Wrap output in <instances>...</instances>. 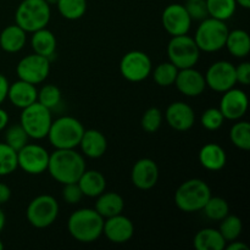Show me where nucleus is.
Returning <instances> with one entry per match:
<instances>
[{"label":"nucleus","mask_w":250,"mask_h":250,"mask_svg":"<svg viewBox=\"0 0 250 250\" xmlns=\"http://www.w3.org/2000/svg\"><path fill=\"white\" fill-rule=\"evenodd\" d=\"M46 171L61 185L75 183L85 171L84 158L75 149H55L49 156Z\"/></svg>","instance_id":"nucleus-1"},{"label":"nucleus","mask_w":250,"mask_h":250,"mask_svg":"<svg viewBox=\"0 0 250 250\" xmlns=\"http://www.w3.org/2000/svg\"><path fill=\"white\" fill-rule=\"evenodd\" d=\"M104 220L95 209L83 208L68 217L67 229L71 237L80 243H93L103 234Z\"/></svg>","instance_id":"nucleus-2"},{"label":"nucleus","mask_w":250,"mask_h":250,"mask_svg":"<svg viewBox=\"0 0 250 250\" xmlns=\"http://www.w3.org/2000/svg\"><path fill=\"white\" fill-rule=\"evenodd\" d=\"M211 197V188L200 178L183 182L175 193L176 207L183 212L200 211Z\"/></svg>","instance_id":"nucleus-3"},{"label":"nucleus","mask_w":250,"mask_h":250,"mask_svg":"<svg viewBox=\"0 0 250 250\" xmlns=\"http://www.w3.org/2000/svg\"><path fill=\"white\" fill-rule=\"evenodd\" d=\"M50 17V5L45 0H22L15 12L16 24L27 33L48 26Z\"/></svg>","instance_id":"nucleus-4"},{"label":"nucleus","mask_w":250,"mask_h":250,"mask_svg":"<svg viewBox=\"0 0 250 250\" xmlns=\"http://www.w3.org/2000/svg\"><path fill=\"white\" fill-rule=\"evenodd\" d=\"M84 127L72 116H62L51 122L48 136L55 149H76L80 146Z\"/></svg>","instance_id":"nucleus-5"},{"label":"nucleus","mask_w":250,"mask_h":250,"mask_svg":"<svg viewBox=\"0 0 250 250\" xmlns=\"http://www.w3.org/2000/svg\"><path fill=\"white\" fill-rule=\"evenodd\" d=\"M229 32L226 21L209 16L200 22L193 39L200 51L215 53L225 48Z\"/></svg>","instance_id":"nucleus-6"},{"label":"nucleus","mask_w":250,"mask_h":250,"mask_svg":"<svg viewBox=\"0 0 250 250\" xmlns=\"http://www.w3.org/2000/svg\"><path fill=\"white\" fill-rule=\"evenodd\" d=\"M51 122H53L51 110L38 102L22 109L20 116V125L23 127L29 138L36 141L46 138Z\"/></svg>","instance_id":"nucleus-7"},{"label":"nucleus","mask_w":250,"mask_h":250,"mask_svg":"<svg viewBox=\"0 0 250 250\" xmlns=\"http://www.w3.org/2000/svg\"><path fill=\"white\" fill-rule=\"evenodd\" d=\"M168 61L178 70L194 67L200 58V50L197 43L188 34L175 36L167 44Z\"/></svg>","instance_id":"nucleus-8"},{"label":"nucleus","mask_w":250,"mask_h":250,"mask_svg":"<svg viewBox=\"0 0 250 250\" xmlns=\"http://www.w3.org/2000/svg\"><path fill=\"white\" fill-rule=\"evenodd\" d=\"M60 211L58 200L49 194H42L31 200L27 207L26 216L36 229H46L56 221Z\"/></svg>","instance_id":"nucleus-9"},{"label":"nucleus","mask_w":250,"mask_h":250,"mask_svg":"<svg viewBox=\"0 0 250 250\" xmlns=\"http://www.w3.org/2000/svg\"><path fill=\"white\" fill-rule=\"evenodd\" d=\"M153 65L149 55L144 51L132 50L125 54L120 62V72L129 82H142L151 75Z\"/></svg>","instance_id":"nucleus-10"},{"label":"nucleus","mask_w":250,"mask_h":250,"mask_svg":"<svg viewBox=\"0 0 250 250\" xmlns=\"http://www.w3.org/2000/svg\"><path fill=\"white\" fill-rule=\"evenodd\" d=\"M19 80L32 84H39L48 78L50 73V59L38 54H29L19 61L16 66Z\"/></svg>","instance_id":"nucleus-11"},{"label":"nucleus","mask_w":250,"mask_h":250,"mask_svg":"<svg viewBox=\"0 0 250 250\" xmlns=\"http://www.w3.org/2000/svg\"><path fill=\"white\" fill-rule=\"evenodd\" d=\"M49 156L50 154L44 146L27 143L17 151V164L28 175H41L48 168Z\"/></svg>","instance_id":"nucleus-12"},{"label":"nucleus","mask_w":250,"mask_h":250,"mask_svg":"<svg viewBox=\"0 0 250 250\" xmlns=\"http://www.w3.org/2000/svg\"><path fill=\"white\" fill-rule=\"evenodd\" d=\"M204 77L207 87L214 92L224 93L236 85V66L229 61H216L208 68Z\"/></svg>","instance_id":"nucleus-13"},{"label":"nucleus","mask_w":250,"mask_h":250,"mask_svg":"<svg viewBox=\"0 0 250 250\" xmlns=\"http://www.w3.org/2000/svg\"><path fill=\"white\" fill-rule=\"evenodd\" d=\"M161 22L170 36H182L188 34L190 26H192V19L188 15L186 6L182 4H170L164 9Z\"/></svg>","instance_id":"nucleus-14"},{"label":"nucleus","mask_w":250,"mask_h":250,"mask_svg":"<svg viewBox=\"0 0 250 250\" xmlns=\"http://www.w3.org/2000/svg\"><path fill=\"white\" fill-rule=\"evenodd\" d=\"M219 109L224 115L225 120H231V121L241 120L248 110V97L246 92L234 87L224 92V95L220 100Z\"/></svg>","instance_id":"nucleus-15"},{"label":"nucleus","mask_w":250,"mask_h":250,"mask_svg":"<svg viewBox=\"0 0 250 250\" xmlns=\"http://www.w3.org/2000/svg\"><path fill=\"white\" fill-rule=\"evenodd\" d=\"M103 234L111 243L124 244L131 241L134 234L133 222L125 215L119 214L104 220Z\"/></svg>","instance_id":"nucleus-16"},{"label":"nucleus","mask_w":250,"mask_h":250,"mask_svg":"<svg viewBox=\"0 0 250 250\" xmlns=\"http://www.w3.org/2000/svg\"><path fill=\"white\" fill-rule=\"evenodd\" d=\"M175 85L177 87L178 92L182 93L186 97L195 98L204 93L207 82L202 72L195 70L194 67H188L178 70Z\"/></svg>","instance_id":"nucleus-17"},{"label":"nucleus","mask_w":250,"mask_h":250,"mask_svg":"<svg viewBox=\"0 0 250 250\" xmlns=\"http://www.w3.org/2000/svg\"><path fill=\"white\" fill-rule=\"evenodd\" d=\"M131 180L138 189L148 190L155 187L159 180V167L155 161L149 158L139 159L132 167Z\"/></svg>","instance_id":"nucleus-18"},{"label":"nucleus","mask_w":250,"mask_h":250,"mask_svg":"<svg viewBox=\"0 0 250 250\" xmlns=\"http://www.w3.org/2000/svg\"><path fill=\"white\" fill-rule=\"evenodd\" d=\"M165 119L171 128L178 132H185L194 126L195 112L187 103L175 102L166 109Z\"/></svg>","instance_id":"nucleus-19"},{"label":"nucleus","mask_w":250,"mask_h":250,"mask_svg":"<svg viewBox=\"0 0 250 250\" xmlns=\"http://www.w3.org/2000/svg\"><path fill=\"white\" fill-rule=\"evenodd\" d=\"M37 97H38V89L36 88V85L26 82V81L19 80L9 85L7 99L14 106L19 107V109H24L36 103Z\"/></svg>","instance_id":"nucleus-20"},{"label":"nucleus","mask_w":250,"mask_h":250,"mask_svg":"<svg viewBox=\"0 0 250 250\" xmlns=\"http://www.w3.org/2000/svg\"><path fill=\"white\" fill-rule=\"evenodd\" d=\"M82 153L90 159H99L106 153L107 141L98 129H84L80 146Z\"/></svg>","instance_id":"nucleus-21"},{"label":"nucleus","mask_w":250,"mask_h":250,"mask_svg":"<svg viewBox=\"0 0 250 250\" xmlns=\"http://www.w3.org/2000/svg\"><path fill=\"white\" fill-rule=\"evenodd\" d=\"M199 163L209 171H220L227 163V155L225 149L216 143H208L200 149Z\"/></svg>","instance_id":"nucleus-22"},{"label":"nucleus","mask_w":250,"mask_h":250,"mask_svg":"<svg viewBox=\"0 0 250 250\" xmlns=\"http://www.w3.org/2000/svg\"><path fill=\"white\" fill-rule=\"evenodd\" d=\"M27 42V32L17 24L5 27L0 33V48L6 53H19Z\"/></svg>","instance_id":"nucleus-23"},{"label":"nucleus","mask_w":250,"mask_h":250,"mask_svg":"<svg viewBox=\"0 0 250 250\" xmlns=\"http://www.w3.org/2000/svg\"><path fill=\"white\" fill-rule=\"evenodd\" d=\"M77 183L84 197L97 198L106 189V180L104 175L97 170H85Z\"/></svg>","instance_id":"nucleus-24"},{"label":"nucleus","mask_w":250,"mask_h":250,"mask_svg":"<svg viewBox=\"0 0 250 250\" xmlns=\"http://www.w3.org/2000/svg\"><path fill=\"white\" fill-rule=\"evenodd\" d=\"M95 202V210L104 219L122 214L125 209V200L116 192H103L98 195Z\"/></svg>","instance_id":"nucleus-25"},{"label":"nucleus","mask_w":250,"mask_h":250,"mask_svg":"<svg viewBox=\"0 0 250 250\" xmlns=\"http://www.w3.org/2000/svg\"><path fill=\"white\" fill-rule=\"evenodd\" d=\"M31 46L36 54L50 59L55 54L56 38L53 32L44 27L32 33Z\"/></svg>","instance_id":"nucleus-26"},{"label":"nucleus","mask_w":250,"mask_h":250,"mask_svg":"<svg viewBox=\"0 0 250 250\" xmlns=\"http://www.w3.org/2000/svg\"><path fill=\"white\" fill-rule=\"evenodd\" d=\"M225 46L234 58H247L250 53V38L248 32H246L244 29L229 31Z\"/></svg>","instance_id":"nucleus-27"},{"label":"nucleus","mask_w":250,"mask_h":250,"mask_svg":"<svg viewBox=\"0 0 250 250\" xmlns=\"http://www.w3.org/2000/svg\"><path fill=\"white\" fill-rule=\"evenodd\" d=\"M227 242L215 229H203L195 234L194 248L197 250H224Z\"/></svg>","instance_id":"nucleus-28"},{"label":"nucleus","mask_w":250,"mask_h":250,"mask_svg":"<svg viewBox=\"0 0 250 250\" xmlns=\"http://www.w3.org/2000/svg\"><path fill=\"white\" fill-rule=\"evenodd\" d=\"M210 17L227 21L234 15L237 9L236 0H205Z\"/></svg>","instance_id":"nucleus-29"},{"label":"nucleus","mask_w":250,"mask_h":250,"mask_svg":"<svg viewBox=\"0 0 250 250\" xmlns=\"http://www.w3.org/2000/svg\"><path fill=\"white\" fill-rule=\"evenodd\" d=\"M56 6L63 19L76 21L84 16L87 11V0H58Z\"/></svg>","instance_id":"nucleus-30"},{"label":"nucleus","mask_w":250,"mask_h":250,"mask_svg":"<svg viewBox=\"0 0 250 250\" xmlns=\"http://www.w3.org/2000/svg\"><path fill=\"white\" fill-rule=\"evenodd\" d=\"M205 216L212 221H221L225 216L229 214V205L226 199L221 197H210L207 204L203 208Z\"/></svg>","instance_id":"nucleus-31"},{"label":"nucleus","mask_w":250,"mask_h":250,"mask_svg":"<svg viewBox=\"0 0 250 250\" xmlns=\"http://www.w3.org/2000/svg\"><path fill=\"white\" fill-rule=\"evenodd\" d=\"M178 68L170 61L161 62L154 68L153 78L155 83L160 87H170L175 84L176 77H177Z\"/></svg>","instance_id":"nucleus-32"},{"label":"nucleus","mask_w":250,"mask_h":250,"mask_svg":"<svg viewBox=\"0 0 250 250\" xmlns=\"http://www.w3.org/2000/svg\"><path fill=\"white\" fill-rule=\"evenodd\" d=\"M229 138L241 150H249L250 149V124L248 121H238L232 126L229 131Z\"/></svg>","instance_id":"nucleus-33"},{"label":"nucleus","mask_w":250,"mask_h":250,"mask_svg":"<svg viewBox=\"0 0 250 250\" xmlns=\"http://www.w3.org/2000/svg\"><path fill=\"white\" fill-rule=\"evenodd\" d=\"M243 229V224L242 220L236 215H227L221 220L220 224L219 232L226 242H232L238 239V237L242 234Z\"/></svg>","instance_id":"nucleus-34"},{"label":"nucleus","mask_w":250,"mask_h":250,"mask_svg":"<svg viewBox=\"0 0 250 250\" xmlns=\"http://www.w3.org/2000/svg\"><path fill=\"white\" fill-rule=\"evenodd\" d=\"M17 167V151L6 143H0V176L11 175Z\"/></svg>","instance_id":"nucleus-35"},{"label":"nucleus","mask_w":250,"mask_h":250,"mask_svg":"<svg viewBox=\"0 0 250 250\" xmlns=\"http://www.w3.org/2000/svg\"><path fill=\"white\" fill-rule=\"evenodd\" d=\"M29 141L28 134L23 129L21 125H12L6 129L5 133V143L11 146L14 150L19 151L20 149L23 148Z\"/></svg>","instance_id":"nucleus-36"},{"label":"nucleus","mask_w":250,"mask_h":250,"mask_svg":"<svg viewBox=\"0 0 250 250\" xmlns=\"http://www.w3.org/2000/svg\"><path fill=\"white\" fill-rule=\"evenodd\" d=\"M37 102L41 103L48 109L53 110L60 104L61 102V92L59 87L55 84H45L38 90V97H37Z\"/></svg>","instance_id":"nucleus-37"},{"label":"nucleus","mask_w":250,"mask_h":250,"mask_svg":"<svg viewBox=\"0 0 250 250\" xmlns=\"http://www.w3.org/2000/svg\"><path fill=\"white\" fill-rule=\"evenodd\" d=\"M163 122V112L158 107H149L143 114L141 120V126L146 133H155Z\"/></svg>","instance_id":"nucleus-38"},{"label":"nucleus","mask_w":250,"mask_h":250,"mask_svg":"<svg viewBox=\"0 0 250 250\" xmlns=\"http://www.w3.org/2000/svg\"><path fill=\"white\" fill-rule=\"evenodd\" d=\"M225 117L219 107L207 109L202 115V125L208 131H217L224 125Z\"/></svg>","instance_id":"nucleus-39"},{"label":"nucleus","mask_w":250,"mask_h":250,"mask_svg":"<svg viewBox=\"0 0 250 250\" xmlns=\"http://www.w3.org/2000/svg\"><path fill=\"white\" fill-rule=\"evenodd\" d=\"M186 10H187L189 17L195 21H203L204 19L209 17V12H208L207 2L205 0H190L187 1L185 5Z\"/></svg>","instance_id":"nucleus-40"},{"label":"nucleus","mask_w":250,"mask_h":250,"mask_svg":"<svg viewBox=\"0 0 250 250\" xmlns=\"http://www.w3.org/2000/svg\"><path fill=\"white\" fill-rule=\"evenodd\" d=\"M84 197L81 190L80 186L77 182L75 183H66L63 185L62 188V199L65 200V203L70 205L78 204V203L82 200V198Z\"/></svg>","instance_id":"nucleus-41"},{"label":"nucleus","mask_w":250,"mask_h":250,"mask_svg":"<svg viewBox=\"0 0 250 250\" xmlns=\"http://www.w3.org/2000/svg\"><path fill=\"white\" fill-rule=\"evenodd\" d=\"M236 78L237 83H241L243 85H248L250 83V63L248 61L241 62L236 66Z\"/></svg>","instance_id":"nucleus-42"},{"label":"nucleus","mask_w":250,"mask_h":250,"mask_svg":"<svg viewBox=\"0 0 250 250\" xmlns=\"http://www.w3.org/2000/svg\"><path fill=\"white\" fill-rule=\"evenodd\" d=\"M9 81L4 75L0 73V105L7 98V90H9Z\"/></svg>","instance_id":"nucleus-43"},{"label":"nucleus","mask_w":250,"mask_h":250,"mask_svg":"<svg viewBox=\"0 0 250 250\" xmlns=\"http://www.w3.org/2000/svg\"><path fill=\"white\" fill-rule=\"evenodd\" d=\"M10 198H11V189H10V187L5 185V183L0 182V205L6 204L10 200Z\"/></svg>","instance_id":"nucleus-44"},{"label":"nucleus","mask_w":250,"mask_h":250,"mask_svg":"<svg viewBox=\"0 0 250 250\" xmlns=\"http://www.w3.org/2000/svg\"><path fill=\"white\" fill-rule=\"evenodd\" d=\"M225 249L227 250H249V247L247 244H244L243 242L239 241H232L229 246L225 247Z\"/></svg>","instance_id":"nucleus-45"},{"label":"nucleus","mask_w":250,"mask_h":250,"mask_svg":"<svg viewBox=\"0 0 250 250\" xmlns=\"http://www.w3.org/2000/svg\"><path fill=\"white\" fill-rule=\"evenodd\" d=\"M7 124H9V115L4 109L0 107V132L6 128Z\"/></svg>","instance_id":"nucleus-46"},{"label":"nucleus","mask_w":250,"mask_h":250,"mask_svg":"<svg viewBox=\"0 0 250 250\" xmlns=\"http://www.w3.org/2000/svg\"><path fill=\"white\" fill-rule=\"evenodd\" d=\"M5 222H6V216H5L4 211H2L1 208H0V232H1L2 229H4Z\"/></svg>","instance_id":"nucleus-47"},{"label":"nucleus","mask_w":250,"mask_h":250,"mask_svg":"<svg viewBox=\"0 0 250 250\" xmlns=\"http://www.w3.org/2000/svg\"><path fill=\"white\" fill-rule=\"evenodd\" d=\"M237 5H241L243 9H250V0H236Z\"/></svg>","instance_id":"nucleus-48"},{"label":"nucleus","mask_w":250,"mask_h":250,"mask_svg":"<svg viewBox=\"0 0 250 250\" xmlns=\"http://www.w3.org/2000/svg\"><path fill=\"white\" fill-rule=\"evenodd\" d=\"M45 1L48 2V4L51 6V5H56V2H58V0H45Z\"/></svg>","instance_id":"nucleus-49"},{"label":"nucleus","mask_w":250,"mask_h":250,"mask_svg":"<svg viewBox=\"0 0 250 250\" xmlns=\"http://www.w3.org/2000/svg\"><path fill=\"white\" fill-rule=\"evenodd\" d=\"M2 248H4V244H2L1 239H0V250H2Z\"/></svg>","instance_id":"nucleus-50"},{"label":"nucleus","mask_w":250,"mask_h":250,"mask_svg":"<svg viewBox=\"0 0 250 250\" xmlns=\"http://www.w3.org/2000/svg\"><path fill=\"white\" fill-rule=\"evenodd\" d=\"M187 1H190V0H187Z\"/></svg>","instance_id":"nucleus-51"}]
</instances>
